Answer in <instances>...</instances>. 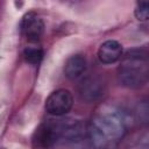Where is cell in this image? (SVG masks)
<instances>
[{
	"instance_id": "cell-8",
	"label": "cell",
	"mask_w": 149,
	"mask_h": 149,
	"mask_svg": "<svg viewBox=\"0 0 149 149\" xmlns=\"http://www.w3.org/2000/svg\"><path fill=\"white\" fill-rule=\"evenodd\" d=\"M52 148L54 149H97L91 142L87 134L66 140H61Z\"/></svg>"
},
{
	"instance_id": "cell-7",
	"label": "cell",
	"mask_w": 149,
	"mask_h": 149,
	"mask_svg": "<svg viewBox=\"0 0 149 149\" xmlns=\"http://www.w3.org/2000/svg\"><path fill=\"white\" fill-rule=\"evenodd\" d=\"M87 62L83 55H73L68 58L64 65V74L70 80L79 79L86 71Z\"/></svg>"
},
{
	"instance_id": "cell-4",
	"label": "cell",
	"mask_w": 149,
	"mask_h": 149,
	"mask_svg": "<svg viewBox=\"0 0 149 149\" xmlns=\"http://www.w3.org/2000/svg\"><path fill=\"white\" fill-rule=\"evenodd\" d=\"M21 31L29 42H37L44 31V22L35 12H28L21 20Z\"/></svg>"
},
{
	"instance_id": "cell-6",
	"label": "cell",
	"mask_w": 149,
	"mask_h": 149,
	"mask_svg": "<svg viewBox=\"0 0 149 149\" xmlns=\"http://www.w3.org/2000/svg\"><path fill=\"white\" fill-rule=\"evenodd\" d=\"M79 92L81 98L86 101H94L104 94V84L97 77H87L83 79Z\"/></svg>"
},
{
	"instance_id": "cell-1",
	"label": "cell",
	"mask_w": 149,
	"mask_h": 149,
	"mask_svg": "<svg viewBox=\"0 0 149 149\" xmlns=\"http://www.w3.org/2000/svg\"><path fill=\"white\" fill-rule=\"evenodd\" d=\"M127 127L125 112L113 106H101L87 126V135L97 149H111L125 136Z\"/></svg>"
},
{
	"instance_id": "cell-10",
	"label": "cell",
	"mask_w": 149,
	"mask_h": 149,
	"mask_svg": "<svg viewBox=\"0 0 149 149\" xmlns=\"http://www.w3.org/2000/svg\"><path fill=\"white\" fill-rule=\"evenodd\" d=\"M134 14H135V17L139 20V21H147L148 17H149V9H148V2L147 1H140L137 2L136 7H135V10H134Z\"/></svg>"
},
{
	"instance_id": "cell-3",
	"label": "cell",
	"mask_w": 149,
	"mask_h": 149,
	"mask_svg": "<svg viewBox=\"0 0 149 149\" xmlns=\"http://www.w3.org/2000/svg\"><path fill=\"white\" fill-rule=\"evenodd\" d=\"M73 105V98L69 90L59 88L49 94L45 100V109L49 114L55 116H63Z\"/></svg>"
},
{
	"instance_id": "cell-9",
	"label": "cell",
	"mask_w": 149,
	"mask_h": 149,
	"mask_svg": "<svg viewBox=\"0 0 149 149\" xmlns=\"http://www.w3.org/2000/svg\"><path fill=\"white\" fill-rule=\"evenodd\" d=\"M23 56L28 63L37 65L43 58V50L40 47H27L23 51Z\"/></svg>"
},
{
	"instance_id": "cell-5",
	"label": "cell",
	"mask_w": 149,
	"mask_h": 149,
	"mask_svg": "<svg viewBox=\"0 0 149 149\" xmlns=\"http://www.w3.org/2000/svg\"><path fill=\"white\" fill-rule=\"evenodd\" d=\"M122 56V45L115 40H107L98 49V59L102 64H113Z\"/></svg>"
},
{
	"instance_id": "cell-2",
	"label": "cell",
	"mask_w": 149,
	"mask_h": 149,
	"mask_svg": "<svg viewBox=\"0 0 149 149\" xmlns=\"http://www.w3.org/2000/svg\"><path fill=\"white\" fill-rule=\"evenodd\" d=\"M148 57L147 52L140 49L128 51L122 58L118 71L119 81L129 88H140L148 81Z\"/></svg>"
}]
</instances>
